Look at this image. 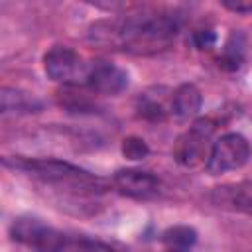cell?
I'll use <instances>...</instances> for the list:
<instances>
[{
    "label": "cell",
    "mask_w": 252,
    "mask_h": 252,
    "mask_svg": "<svg viewBox=\"0 0 252 252\" xmlns=\"http://www.w3.org/2000/svg\"><path fill=\"white\" fill-rule=\"evenodd\" d=\"M179 30L177 16L148 12L114 22H98L91 28V39L136 55H152L167 49Z\"/></svg>",
    "instance_id": "cell-1"
},
{
    "label": "cell",
    "mask_w": 252,
    "mask_h": 252,
    "mask_svg": "<svg viewBox=\"0 0 252 252\" xmlns=\"http://www.w3.org/2000/svg\"><path fill=\"white\" fill-rule=\"evenodd\" d=\"M2 163L6 167L24 171L32 177L41 179L43 183H51V185H61L73 191H89L94 193L98 189H102V179L69 163L63 159H49V158H22V156H14V158H4Z\"/></svg>",
    "instance_id": "cell-2"
},
{
    "label": "cell",
    "mask_w": 252,
    "mask_h": 252,
    "mask_svg": "<svg viewBox=\"0 0 252 252\" xmlns=\"http://www.w3.org/2000/svg\"><path fill=\"white\" fill-rule=\"evenodd\" d=\"M10 234L14 240L26 244L33 252H65L69 248V238L61 230L33 217L16 219L10 226Z\"/></svg>",
    "instance_id": "cell-3"
},
{
    "label": "cell",
    "mask_w": 252,
    "mask_h": 252,
    "mask_svg": "<svg viewBox=\"0 0 252 252\" xmlns=\"http://www.w3.org/2000/svg\"><path fill=\"white\" fill-rule=\"evenodd\" d=\"M213 132H215V122L211 118H201L193 122L189 130H185L177 138L173 146V158L185 167H195L203 163L205 158L209 159V154H211L209 146H211Z\"/></svg>",
    "instance_id": "cell-4"
},
{
    "label": "cell",
    "mask_w": 252,
    "mask_h": 252,
    "mask_svg": "<svg viewBox=\"0 0 252 252\" xmlns=\"http://www.w3.org/2000/svg\"><path fill=\"white\" fill-rule=\"evenodd\" d=\"M252 156L250 144L244 136L230 132L220 136L213 146H211V154L207 159V169L213 175L224 173V171H232V169H240L242 165L248 163Z\"/></svg>",
    "instance_id": "cell-5"
},
{
    "label": "cell",
    "mask_w": 252,
    "mask_h": 252,
    "mask_svg": "<svg viewBox=\"0 0 252 252\" xmlns=\"http://www.w3.org/2000/svg\"><path fill=\"white\" fill-rule=\"evenodd\" d=\"M43 69L49 79L71 87L85 83L87 77V67L83 65L81 57L67 45H53L43 55Z\"/></svg>",
    "instance_id": "cell-6"
},
{
    "label": "cell",
    "mask_w": 252,
    "mask_h": 252,
    "mask_svg": "<svg viewBox=\"0 0 252 252\" xmlns=\"http://www.w3.org/2000/svg\"><path fill=\"white\" fill-rule=\"evenodd\" d=\"M85 85L96 94H118L128 87V75L110 61H93L87 65Z\"/></svg>",
    "instance_id": "cell-7"
},
{
    "label": "cell",
    "mask_w": 252,
    "mask_h": 252,
    "mask_svg": "<svg viewBox=\"0 0 252 252\" xmlns=\"http://www.w3.org/2000/svg\"><path fill=\"white\" fill-rule=\"evenodd\" d=\"M112 183L118 193L132 199H152L159 191V179L142 169H120L114 173Z\"/></svg>",
    "instance_id": "cell-8"
},
{
    "label": "cell",
    "mask_w": 252,
    "mask_h": 252,
    "mask_svg": "<svg viewBox=\"0 0 252 252\" xmlns=\"http://www.w3.org/2000/svg\"><path fill=\"white\" fill-rule=\"evenodd\" d=\"M211 199L217 207L252 215V183L248 181L236 183V185L215 187V191L211 193Z\"/></svg>",
    "instance_id": "cell-9"
},
{
    "label": "cell",
    "mask_w": 252,
    "mask_h": 252,
    "mask_svg": "<svg viewBox=\"0 0 252 252\" xmlns=\"http://www.w3.org/2000/svg\"><path fill=\"white\" fill-rule=\"evenodd\" d=\"M201 104H203L201 91L195 85L185 83V85H179L175 89L169 108H171V114L177 120H189L201 110Z\"/></svg>",
    "instance_id": "cell-10"
},
{
    "label": "cell",
    "mask_w": 252,
    "mask_h": 252,
    "mask_svg": "<svg viewBox=\"0 0 252 252\" xmlns=\"http://www.w3.org/2000/svg\"><path fill=\"white\" fill-rule=\"evenodd\" d=\"M0 98H2V112L4 114H10V112L12 114H30V112L41 110V102L26 91L4 87Z\"/></svg>",
    "instance_id": "cell-11"
},
{
    "label": "cell",
    "mask_w": 252,
    "mask_h": 252,
    "mask_svg": "<svg viewBox=\"0 0 252 252\" xmlns=\"http://www.w3.org/2000/svg\"><path fill=\"white\" fill-rule=\"evenodd\" d=\"M161 240L169 252H189L193 244L197 242V230L185 224H177V226L167 228Z\"/></svg>",
    "instance_id": "cell-12"
},
{
    "label": "cell",
    "mask_w": 252,
    "mask_h": 252,
    "mask_svg": "<svg viewBox=\"0 0 252 252\" xmlns=\"http://www.w3.org/2000/svg\"><path fill=\"white\" fill-rule=\"evenodd\" d=\"M59 104L67 110V112H77V114H87V112H96V102L93 98H89L87 94L75 91V87L65 85L59 94H57Z\"/></svg>",
    "instance_id": "cell-13"
},
{
    "label": "cell",
    "mask_w": 252,
    "mask_h": 252,
    "mask_svg": "<svg viewBox=\"0 0 252 252\" xmlns=\"http://www.w3.org/2000/svg\"><path fill=\"white\" fill-rule=\"evenodd\" d=\"M244 43L242 37L238 33H232L230 39L226 41V47L222 51V55L219 57V67L226 69V71H236L242 65V55H244Z\"/></svg>",
    "instance_id": "cell-14"
},
{
    "label": "cell",
    "mask_w": 252,
    "mask_h": 252,
    "mask_svg": "<svg viewBox=\"0 0 252 252\" xmlns=\"http://www.w3.org/2000/svg\"><path fill=\"white\" fill-rule=\"evenodd\" d=\"M122 154H124V158L138 161V159H144V158L150 154V148H148V144H146L142 138H138V136H128V138H124V142H122Z\"/></svg>",
    "instance_id": "cell-15"
},
{
    "label": "cell",
    "mask_w": 252,
    "mask_h": 252,
    "mask_svg": "<svg viewBox=\"0 0 252 252\" xmlns=\"http://www.w3.org/2000/svg\"><path fill=\"white\" fill-rule=\"evenodd\" d=\"M138 114H140L142 118H146V120H154V122L165 118V110H163V106H161L159 102H156V100H150V98L140 100V104H138Z\"/></svg>",
    "instance_id": "cell-16"
},
{
    "label": "cell",
    "mask_w": 252,
    "mask_h": 252,
    "mask_svg": "<svg viewBox=\"0 0 252 252\" xmlns=\"http://www.w3.org/2000/svg\"><path fill=\"white\" fill-rule=\"evenodd\" d=\"M191 39H193V45L197 49H211L217 43V33L211 28H201V30L193 32Z\"/></svg>",
    "instance_id": "cell-17"
},
{
    "label": "cell",
    "mask_w": 252,
    "mask_h": 252,
    "mask_svg": "<svg viewBox=\"0 0 252 252\" xmlns=\"http://www.w3.org/2000/svg\"><path fill=\"white\" fill-rule=\"evenodd\" d=\"M222 6L228 8L230 12H238V14L252 12V0H222Z\"/></svg>",
    "instance_id": "cell-18"
}]
</instances>
